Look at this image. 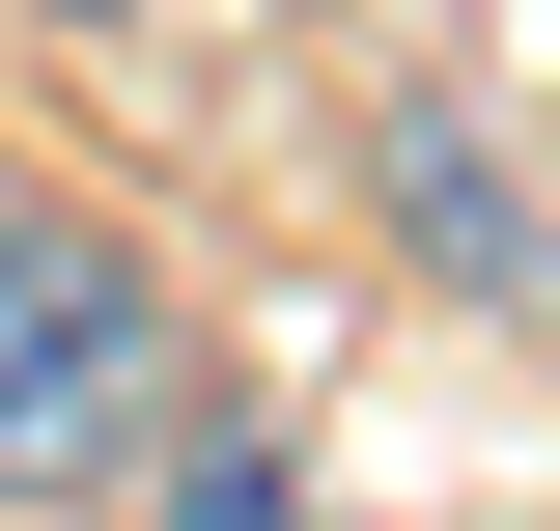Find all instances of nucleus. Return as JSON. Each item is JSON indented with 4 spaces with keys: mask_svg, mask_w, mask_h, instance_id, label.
Wrapping results in <instances>:
<instances>
[{
    "mask_svg": "<svg viewBox=\"0 0 560 531\" xmlns=\"http://www.w3.org/2000/svg\"><path fill=\"white\" fill-rule=\"evenodd\" d=\"M168 420V280L113 224H0V504H113Z\"/></svg>",
    "mask_w": 560,
    "mask_h": 531,
    "instance_id": "nucleus-1",
    "label": "nucleus"
},
{
    "mask_svg": "<svg viewBox=\"0 0 560 531\" xmlns=\"http://www.w3.org/2000/svg\"><path fill=\"white\" fill-rule=\"evenodd\" d=\"M393 224H420V252H448V280H560V252H533V197H504V140H477V113H393Z\"/></svg>",
    "mask_w": 560,
    "mask_h": 531,
    "instance_id": "nucleus-2",
    "label": "nucleus"
},
{
    "mask_svg": "<svg viewBox=\"0 0 560 531\" xmlns=\"http://www.w3.org/2000/svg\"><path fill=\"white\" fill-rule=\"evenodd\" d=\"M140 531H337V504H308L253 420H168V448H140Z\"/></svg>",
    "mask_w": 560,
    "mask_h": 531,
    "instance_id": "nucleus-3",
    "label": "nucleus"
},
{
    "mask_svg": "<svg viewBox=\"0 0 560 531\" xmlns=\"http://www.w3.org/2000/svg\"><path fill=\"white\" fill-rule=\"evenodd\" d=\"M28 28H140V0H28Z\"/></svg>",
    "mask_w": 560,
    "mask_h": 531,
    "instance_id": "nucleus-4",
    "label": "nucleus"
},
{
    "mask_svg": "<svg viewBox=\"0 0 560 531\" xmlns=\"http://www.w3.org/2000/svg\"><path fill=\"white\" fill-rule=\"evenodd\" d=\"M533 252H560V224H533Z\"/></svg>",
    "mask_w": 560,
    "mask_h": 531,
    "instance_id": "nucleus-5",
    "label": "nucleus"
}]
</instances>
